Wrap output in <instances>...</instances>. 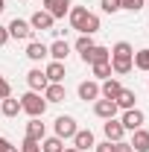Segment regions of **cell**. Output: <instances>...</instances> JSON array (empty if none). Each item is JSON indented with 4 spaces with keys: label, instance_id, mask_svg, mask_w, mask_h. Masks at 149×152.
<instances>
[{
    "label": "cell",
    "instance_id": "7c38bea8",
    "mask_svg": "<svg viewBox=\"0 0 149 152\" xmlns=\"http://www.w3.org/2000/svg\"><path fill=\"white\" fill-rule=\"evenodd\" d=\"M73 0H44V12H50L53 18H64L70 12Z\"/></svg>",
    "mask_w": 149,
    "mask_h": 152
},
{
    "label": "cell",
    "instance_id": "ac0fdd59",
    "mask_svg": "<svg viewBox=\"0 0 149 152\" xmlns=\"http://www.w3.org/2000/svg\"><path fill=\"white\" fill-rule=\"evenodd\" d=\"M67 53H70V44H67V41H61V38H58V41H53V44L47 47V56L53 58V61H64V58H67Z\"/></svg>",
    "mask_w": 149,
    "mask_h": 152
},
{
    "label": "cell",
    "instance_id": "836d02e7",
    "mask_svg": "<svg viewBox=\"0 0 149 152\" xmlns=\"http://www.w3.org/2000/svg\"><path fill=\"white\" fill-rule=\"evenodd\" d=\"M96 152H111V140H102V143H93Z\"/></svg>",
    "mask_w": 149,
    "mask_h": 152
},
{
    "label": "cell",
    "instance_id": "f546056e",
    "mask_svg": "<svg viewBox=\"0 0 149 152\" xmlns=\"http://www.w3.org/2000/svg\"><path fill=\"white\" fill-rule=\"evenodd\" d=\"M99 6H102V12H105V15L120 12V0H99Z\"/></svg>",
    "mask_w": 149,
    "mask_h": 152
},
{
    "label": "cell",
    "instance_id": "cb8c5ba5",
    "mask_svg": "<svg viewBox=\"0 0 149 152\" xmlns=\"http://www.w3.org/2000/svg\"><path fill=\"white\" fill-rule=\"evenodd\" d=\"M131 64H134L137 70H143V73H149V47H143V50H137V53L131 56Z\"/></svg>",
    "mask_w": 149,
    "mask_h": 152
},
{
    "label": "cell",
    "instance_id": "52a82bcc",
    "mask_svg": "<svg viewBox=\"0 0 149 152\" xmlns=\"http://www.w3.org/2000/svg\"><path fill=\"white\" fill-rule=\"evenodd\" d=\"M6 29H9V38H18V41H29V38H32V26H29V20L15 18Z\"/></svg>",
    "mask_w": 149,
    "mask_h": 152
},
{
    "label": "cell",
    "instance_id": "4316f807",
    "mask_svg": "<svg viewBox=\"0 0 149 152\" xmlns=\"http://www.w3.org/2000/svg\"><path fill=\"white\" fill-rule=\"evenodd\" d=\"M91 47H93V38H91V35H79V38H76V50H79V56H82V53H88Z\"/></svg>",
    "mask_w": 149,
    "mask_h": 152
},
{
    "label": "cell",
    "instance_id": "7a4b0ae2",
    "mask_svg": "<svg viewBox=\"0 0 149 152\" xmlns=\"http://www.w3.org/2000/svg\"><path fill=\"white\" fill-rule=\"evenodd\" d=\"M20 111H26L29 117H44L47 111V99L38 94V91H26L20 96Z\"/></svg>",
    "mask_w": 149,
    "mask_h": 152
},
{
    "label": "cell",
    "instance_id": "484cf974",
    "mask_svg": "<svg viewBox=\"0 0 149 152\" xmlns=\"http://www.w3.org/2000/svg\"><path fill=\"white\" fill-rule=\"evenodd\" d=\"M93 79H111V61H99V64H91Z\"/></svg>",
    "mask_w": 149,
    "mask_h": 152
},
{
    "label": "cell",
    "instance_id": "f1b7e54d",
    "mask_svg": "<svg viewBox=\"0 0 149 152\" xmlns=\"http://www.w3.org/2000/svg\"><path fill=\"white\" fill-rule=\"evenodd\" d=\"M18 152H41V143H38V140H29V137H23V143L18 146Z\"/></svg>",
    "mask_w": 149,
    "mask_h": 152
},
{
    "label": "cell",
    "instance_id": "e0dca14e",
    "mask_svg": "<svg viewBox=\"0 0 149 152\" xmlns=\"http://www.w3.org/2000/svg\"><path fill=\"white\" fill-rule=\"evenodd\" d=\"M129 143H131V149H134V152H149V132L143 129V126H140V129H134Z\"/></svg>",
    "mask_w": 149,
    "mask_h": 152
},
{
    "label": "cell",
    "instance_id": "9a60e30c",
    "mask_svg": "<svg viewBox=\"0 0 149 152\" xmlns=\"http://www.w3.org/2000/svg\"><path fill=\"white\" fill-rule=\"evenodd\" d=\"M108 61H111V73H117V76H126V73H131V70H134L131 56H111Z\"/></svg>",
    "mask_w": 149,
    "mask_h": 152
},
{
    "label": "cell",
    "instance_id": "7402d4cb",
    "mask_svg": "<svg viewBox=\"0 0 149 152\" xmlns=\"http://www.w3.org/2000/svg\"><path fill=\"white\" fill-rule=\"evenodd\" d=\"M26 58H29V61H41V58H47V44H41V41H29V44H26Z\"/></svg>",
    "mask_w": 149,
    "mask_h": 152
},
{
    "label": "cell",
    "instance_id": "6da1fadb",
    "mask_svg": "<svg viewBox=\"0 0 149 152\" xmlns=\"http://www.w3.org/2000/svg\"><path fill=\"white\" fill-rule=\"evenodd\" d=\"M67 18H70V26H73L76 32H82V35H93V32H99V18H96L93 12H88L85 6H70Z\"/></svg>",
    "mask_w": 149,
    "mask_h": 152
},
{
    "label": "cell",
    "instance_id": "ffe728a7",
    "mask_svg": "<svg viewBox=\"0 0 149 152\" xmlns=\"http://www.w3.org/2000/svg\"><path fill=\"white\" fill-rule=\"evenodd\" d=\"M134 99H137V94H134L131 88H123L120 94L114 96V102H117V108H123V111H129V108H134Z\"/></svg>",
    "mask_w": 149,
    "mask_h": 152
},
{
    "label": "cell",
    "instance_id": "d4e9b609",
    "mask_svg": "<svg viewBox=\"0 0 149 152\" xmlns=\"http://www.w3.org/2000/svg\"><path fill=\"white\" fill-rule=\"evenodd\" d=\"M61 149H64V140H61V137H56V134L41 140V152H61Z\"/></svg>",
    "mask_w": 149,
    "mask_h": 152
},
{
    "label": "cell",
    "instance_id": "d6a6232c",
    "mask_svg": "<svg viewBox=\"0 0 149 152\" xmlns=\"http://www.w3.org/2000/svg\"><path fill=\"white\" fill-rule=\"evenodd\" d=\"M0 152H18L12 146V140H6V137H0Z\"/></svg>",
    "mask_w": 149,
    "mask_h": 152
},
{
    "label": "cell",
    "instance_id": "5bb4252c",
    "mask_svg": "<svg viewBox=\"0 0 149 152\" xmlns=\"http://www.w3.org/2000/svg\"><path fill=\"white\" fill-rule=\"evenodd\" d=\"M102 132H105V140H123V134H126V129H123V123H120V120H105V123H102Z\"/></svg>",
    "mask_w": 149,
    "mask_h": 152
},
{
    "label": "cell",
    "instance_id": "30bf717a",
    "mask_svg": "<svg viewBox=\"0 0 149 152\" xmlns=\"http://www.w3.org/2000/svg\"><path fill=\"white\" fill-rule=\"evenodd\" d=\"M70 140H73V149H79V152H88L93 143H96L91 129H76V134L70 137Z\"/></svg>",
    "mask_w": 149,
    "mask_h": 152
},
{
    "label": "cell",
    "instance_id": "74e56055",
    "mask_svg": "<svg viewBox=\"0 0 149 152\" xmlns=\"http://www.w3.org/2000/svg\"><path fill=\"white\" fill-rule=\"evenodd\" d=\"M146 9H149V0H146Z\"/></svg>",
    "mask_w": 149,
    "mask_h": 152
},
{
    "label": "cell",
    "instance_id": "44dd1931",
    "mask_svg": "<svg viewBox=\"0 0 149 152\" xmlns=\"http://www.w3.org/2000/svg\"><path fill=\"white\" fill-rule=\"evenodd\" d=\"M0 114H3V117H18L20 114V99H15V96L0 99Z\"/></svg>",
    "mask_w": 149,
    "mask_h": 152
},
{
    "label": "cell",
    "instance_id": "2e32d148",
    "mask_svg": "<svg viewBox=\"0 0 149 152\" xmlns=\"http://www.w3.org/2000/svg\"><path fill=\"white\" fill-rule=\"evenodd\" d=\"M93 114L102 117V120H111L114 114H117V102L114 99H96L93 102Z\"/></svg>",
    "mask_w": 149,
    "mask_h": 152
},
{
    "label": "cell",
    "instance_id": "8992f818",
    "mask_svg": "<svg viewBox=\"0 0 149 152\" xmlns=\"http://www.w3.org/2000/svg\"><path fill=\"white\" fill-rule=\"evenodd\" d=\"M76 94H79V99H85V102H96V99H99V82H96V79H85V82H79Z\"/></svg>",
    "mask_w": 149,
    "mask_h": 152
},
{
    "label": "cell",
    "instance_id": "e575fe53",
    "mask_svg": "<svg viewBox=\"0 0 149 152\" xmlns=\"http://www.w3.org/2000/svg\"><path fill=\"white\" fill-rule=\"evenodd\" d=\"M6 41H9V29H6V26H0V47H3Z\"/></svg>",
    "mask_w": 149,
    "mask_h": 152
},
{
    "label": "cell",
    "instance_id": "8fae6325",
    "mask_svg": "<svg viewBox=\"0 0 149 152\" xmlns=\"http://www.w3.org/2000/svg\"><path fill=\"white\" fill-rule=\"evenodd\" d=\"M26 85H29V91H38V94H41V91L50 85V79L44 76V70H41V67H32V70L26 73Z\"/></svg>",
    "mask_w": 149,
    "mask_h": 152
},
{
    "label": "cell",
    "instance_id": "83f0119b",
    "mask_svg": "<svg viewBox=\"0 0 149 152\" xmlns=\"http://www.w3.org/2000/svg\"><path fill=\"white\" fill-rule=\"evenodd\" d=\"M146 6V0H120V9H129V12H140Z\"/></svg>",
    "mask_w": 149,
    "mask_h": 152
},
{
    "label": "cell",
    "instance_id": "ba28073f",
    "mask_svg": "<svg viewBox=\"0 0 149 152\" xmlns=\"http://www.w3.org/2000/svg\"><path fill=\"white\" fill-rule=\"evenodd\" d=\"M41 94H44V99H47V105H50V102H64V99H67V88H64L61 82H50Z\"/></svg>",
    "mask_w": 149,
    "mask_h": 152
},
{
    "label": "cell",
    "instance_id": "d590c367",
    "mask_svg": "<svg viewBox=\"0 0 149 152\" xmlns=\"http://www.w3.org/2000/svg\"><path fill=\"white\" fill-rule=\"evenodd\" d=\"M61 152H79V149H73V146H67V149H61Z\"/></svg>",
    "mask_w": 149,
    "mask_h": 152
},
{
    "label": "cell",
    "instance_id": "8d00e7d4",
    "mask_svg": "<svg viewBox=\"0 0 149 152\" xmlns=\"http://www.w3.org/2000/svg\"><path fill=\"white\" fill-rule=\"evenodd\" d=\"M3 9H6V3H3V0H0V12H3Z\"/></svg>",
    "mask_w": 149,
    "mask_h": 152
},
{
    "label": "cell",
    "instance_id": "603a6c76",
    "mask_svg": "<svg viewBox=\"0 0 149 152\" xmlns=\"http://www.w3.org/2000/svg\"><path fill=\"white\" fill-rule=\"evenodd\" d=\"M44 76H47L50 82H64V61H50V64L44 67Z\"/></svg>",
    "mask_w": 149,
    "mask_h": 152
},
{
    "label": "cell",
    "instance_id": "4dcf8cb0",
    "mask_svg": "<svg viewBox=\"0 0 149 152\" xmlns=\"http://www.w3.org/2000/svg\"><path fill=\"white\" fill-rule=\"evenodd\" d=\"M6 96H12V85L6 76H0V99H6Z\"/></svg>",
    "mask_w": 149,
    "mask_h": 152
},
{
    "label": "cell",
    "instance_id": "4fadbf2b",
    "mask_svg": "<svg viewBox=\"0 0 149 152\" xmlns=\"http://www.w3.org/2000/svg\"><path fill=\"white\" fill-rule=\"evenodd\" d=\"M26 137H29V140H38V143L47 137V126L41 123V117H29V123H26Z\"/></svg>",
    "mask_w": 149,
    "mask_h": 152
},
{
    "label": "cell",
    "instance_id": "9c48e42d",
    "mask_svg": "<svg viewBox=\"0 0 149 152\" xmlns=\"http://www.w3.org/2000/svg\"><path fill=\"white\" fill-rule=\"evenodd\" d=\"M108 58H111V50L108 47H99V44H93L88 53H82L85 64H99V61H108Z\"/></svg>",
    "mask_w": 149,
    "mask_h": 152
},
{
    "label": "cell",
    "instance_id": "5b68a950",
    "mask_svg": "<svg viewBox=\"0 0 149 152\" xmlns=\"http://www.w3.org/2000/svg\"><path fill=\"white\" fill-rule=\"evenodd\" d=\"M53 23H56V18H53L50 12H44V9L32 12V18H29V26H32V32H35V29H41V32H50V29H53Z\"/></svg>",
    "mask_w": 149,
    "mask_h": 152
},
{
    "label": "cell",
    "instance_id": "277c9868",
    "mask_svg": "<svg viewBox=\"0 0 149 152\" xmlns=\"http://www.w3.org/2000/svg\"><path fill=\"white\" fill-rule=\"evenodd\" d=\"M120 123H123V129H126V132H134V129H140V126L146 123V114L140 111V108H129V111H123Z\"/></svg>",
    "mask_w": 149,
    "mask_h": 152
},
{
    "label": "cell",
    "instance_id": "d6986e66",
    "mask_svg": "<svg viewBox=\"0 0 149 152\" xmlns=\"http://www.w3.org/2000/svg\"><path fill=\"white\" fill-rule=\"evenodd\" d=\"M123 91V85H120V79H102V85H99V96L102 99H114V96Z\"/></svg>",
    "mask_w": 149,
    "mask_h": 152
},
{
    "label": "cell",
    "instance_id": "3957f363",
    "mask_svg": "<svg viewBox=\"0 0 149 152\" xmlns=\"http://www.w3.org/2000/svg\"><path fill=\"white\" fill-rule=\"evenodd\" d=\"M76 120L70 117V114H61V117H56V137H61V140H70L76 134Z\"/></svg>",
    "mask_w": 149,
    "mask_h": 152
},
{
    "label": "cell",
    "instance_id": "1f68e13d",
    "mask_svg": "<svg viewBox=\"0 0 149 152\" xmlns=\"http://www.w3.org/2000/svg\"><path fill=\"white\" fill-rule=\"evenodd\" d=\"M111 152H134V149H131V143H126V140H114Z\"/></svg>",
    "mask_w": 149,
    "mask_h": 152
}]
</instances>
